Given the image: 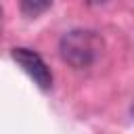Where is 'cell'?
Segmentation results:
<instances>
[{
	"mask_svg": "<svg viewBox=\"0 0 134 134\" xmlns=\"http://www.w3.org/2000/svg\"><path fill=\"white\" fill-rule=\"evenodd\" d=\"M10 57L34 80V84L40 90H50L52 88V71L48 69V65L44 63V59L36 50H29V48L19 46V48H13L10 50Z\"/></svg>",
	"mask_w": 134,
	"mask_h": 134,
	"instance_id": "2",
	"label": "cell"
},
{
	"mask_svg": "<svg viewBox=\"0 0 134 134\" xmlns=\"http://www.w3.org/2000/svg\"><path fill=\"white\" fill-rule=\"evenodd\" d=\"M59 50L65 63H69L75 69H82V67H90L96 61V57L103 50V40L96 31L73 29L61 38Z\"/></svg>",
	"mask_w": 134,
	"mask_h": 134,
	"instance_id": "1",
	"label": "cell"
},
{
	"mask_svg": "<svg viewBox=\"0 0 134 134\" xmlns=\"http://www.w3.org/2000/svg\"><path fill=\"white\" fill-rule=\"evenodd\" d=\"M90 4H100V2H107V0H88Z\"/></svg>",
	"mask_w": 134,
	"mask_h": 134,
	"instance_id": "4",
	"label": "cell"
},
{
	"mask_svg": "<svg viewBox=\"0 0 134 134\" xmlns=\"http://www.w3.org/2000/svg\"><path fill=\"white\" fill-rule=\"evenodd\" d=\"M52 4V0H21V13L29 19L42 15L48 6Z\"/></svg>",
	"mask_w": 134,
	"mask_h": 134,
	"instance_id": "3",
	"label": "cell"
},
{
	"mask_svg": "<svg viewBox=\"0 0 134 134\" xmlns=\"http://www.w3.org/2000/svg\"><path fill=\"white\" fill-rule=\"evenodd\" d=\"M132 115H134V105H132Z\"/></svg>",
	"mask_w": 134,
	"mask_h": 134,
	"instance_id": "5",
	"label": "cell"
}]
</instances>
